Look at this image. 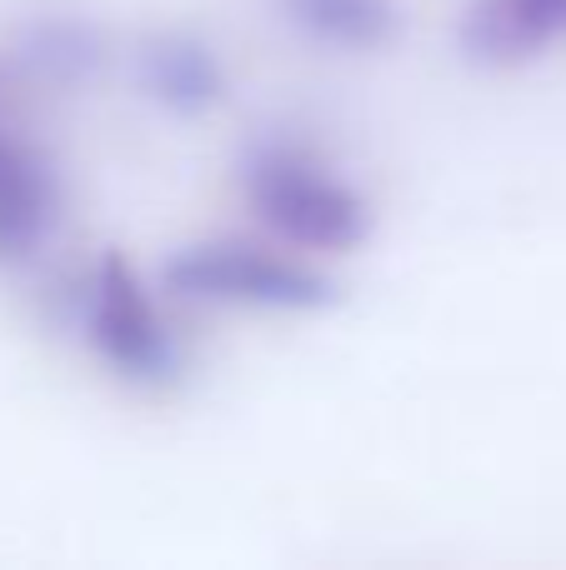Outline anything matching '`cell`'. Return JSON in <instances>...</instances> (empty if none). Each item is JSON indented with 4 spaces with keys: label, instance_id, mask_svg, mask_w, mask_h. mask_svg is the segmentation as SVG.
I'll list each match as a JSON object with an SVG mask.
<instances>
[{
    "label": "cell",
    "instance_id": "1",
    "mask_svg": "<svg viewBox=\"0 0 566 570\" xmlns=\"http://www.w3.org/2000/svg\"><path fill=\"white\" fill-rule=\"evenodd\" d=\"M241 196L251 216L301 256H347L371 236V206L316 146L261 136L241 156Z\"/></svg>",
    "mask_w": 566,
    "mask_h": 570
},
{
    "label": "cell",
    "instance_id": "4",
    "mask_svg": "<svg viewBox=\"0 0 566 570\" xmlns=\"http://www.w3.org/2000/svg\"><path fill=\"white\" fill-rule=\"evenodd\" d=\"M60 226V176L30 130L26 80L0 56V266L40 256Z\"/></svg>",
    "mask_w": 566,
    "mask_h": 570
},
{
    "label": "cell",
    "instance_id": "5",
    "mask_svg": "<svg viewBox=\"0 0 566 570\" xmlns=\"http://www.w3.org/2000/svg\"><path fill=\"white\" fill-rule=\"evenodd\" d=\"M566 40V0H471L461 16V50L491 70L527 66Z\"/></svg>",
    "mask_w": 566,
    "mask_h": 570
},
{
    "label": "cell",
    "instance_id": "6",
    "mask_svg": "<svg viewBox=\"0 0 566 570\" xmlns=\"http://www.w3.org/2000/svg\"><path fill=\"white\" fill-rule=\"evenodd\" d=\"M136 86L146 100H156L166 116H201L221 100L226 90V70L221 56L191 30H156L136 46Z\"/></svg>",
    "mask_w": 566,
    "mask_h": 570
},
{
    "label": "cell",
    "instance_id": "7",
    "mask_svg": "<svg viewBox=\"0 0 566 570\" xmlns=\"http://www.w3.org/2000/svg\"><path fill=\"white\" fill-rule=\"evenodd\" d=\"M271 6L301 40L321 50H341V56L387 50L401 36L397 0H271Z\"/></svg>",
    "mask_w": 566,
    "mask_h": 570
},
{
    "label": "cell",
    "instance_id": "2",
    "mask_svg": "<svg viewBox=\"0 0 566 570\" xmlns=\"http://www.w3.org/2000/svg\"><path fill=\"white\" fill-rule=\"evenodd\" d=\"M166 285L180 301L236 305V311H276V315H311L336 301V285L306 266L301 256H286L276 246L256 240H201L170 256Z\"/></svg>",
    "mask_w": 566,
    "mask_h": 570
},
{
    "label": "cell",
    "instance_id": "8",
    "mask_svg": "<svg viewBox=\"0 0 566 570\" xmlns=\"http://www.w3.org/2000/svg\"><path fill=\"white\" fill-rule=\"evenodd\" d=\"M10 66L20 70V80H40V86H80L100 70L106 60V40L90 20L80 16H36L20 30Z\"/></svg>",
    "mask_w": 566,
    "mask_h": 570
},
{
    "label": "cell",
    "instance_id": "3",
    "mask_svg": "<svg viewBox=\"0 0 566 570\" xmlns=\"http://www.w3.org/2000/svg\"><path fill=\"white\" fill-rule=\"evenodd\" d=\"M80 321H86V341L96 345V355L126 385L166 391L180 381V365H186L180 341L126 256L96 261L80 291Z\"/></svg>",
    "mask_w": 566,
    "mask_h": 570
}]
</instances>
